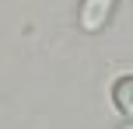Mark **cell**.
Wrapping results in <instances>:
<instances>
[{
	"mask_svg": "<svg viewBox=\"0 0 133 129\" xmlns=\"http://www.w3.org/2000/svg\"><path fill=\"white\" fill-rule=\"evenodd\" d=\"M112 7L116 0H81V11H77V21H81V32H102L112 18Z\"/></svg>",
	"mask_w": 133,
	"mask_h": 129,
	"instance_id": "6da1fadb",
	"label": "cell"
},
{
	"mask_svg": "<svg viewBox=\"0 0 133 129\" xmlns=\"http://www.w3.org/2000/svg\"><path fill=\"white\" fill-rule=\"evenodd\" d=\"M112 101L126 119H133V77H119L112 84Z\"/></svg>",
	"mask_w": 133,
	"mask_h": 129,
	"instance_id": "7a4b0ae2",
	"label": "cell"
},
{
	"mask_svg": "<svg viewBox=\"0 0 133 129\" xmlns=\"http://www.w3.org/2000/svg\"><path fill=\"white\" fill-rule=\"evenodd\" d=\"M130 129H133V126H130Z\"/></svg>",
	"mask_w": 133,
	"mask_h": 129,
	"instance_id": "3957f363",
	"label": "cell"
}]
</instances>
